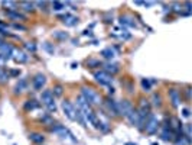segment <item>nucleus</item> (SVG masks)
Returning a JSON list of instances; mask_svg holds the SVG:
<instances>
[{"mask_svg":"<svg viewBox=\"0 0 192 145\" xmlns=\"http://www.w3.org/2000/svg\"><path fill=\"white\" fill-rule=\"evenodd\" d=\"M81 96L84 97V100L88 103L90 106L91 105H100L101 103V97H100V94L94 89H91V87H82L81 89Z\"/></svg>","mask_w":192,"mask_h":145,"instance_id":"obj_1","label":"nucleus"},{"mask_svg":"<svg viewBox=\"0 0 192 145\" xmlns=\"http://www.w3.org/2000/svg\"><path fill=\"white\" fill-rule=\"evenodd\" d=\"M41 102L46 106L48 112H56V105H55V99H54V94H52V90H43L42 94H41Z\"/></svg>","mask_w":192,"mask_h":145,"instance_id":"obj_2","label":"nucleus"},{"mask_svg":"<svg viewBox=\"0 0 192 145\" xmlns=\"http://www.w3.org/2000/svg\"><path fill=\"white\" fill-rule=\"evenodd\" d=\"M145 128H146V132L149 134V135H155L158 129H159V119L156 118L155 115H152L150 113L149 118H147V121L145 123Z\"/></svg>","mask_w":192,"mask_h":145,"instance_id":"obj_3","label":"nucleus"},{"mask_svg":"<svg viewBox=\"0 0 192 145\" xmlns=\"http://www.w3.org/2000/svg\"><path fill=\"white\" fill-rule=\"evenodd\" d=\"M94 77H95V80H97L101 86H110L113 83V77L106 71H95L94 72Z\"/></svg>","mask_w":192,"mask_h":145,"instance_id":"obj_4","label":"nucleus"},{"mask_svg":"<svg viewBox=\"0 0 192 145\" xmlns=\"http://www.w3.org/2000/svg\"><path fill=\"white\" fill-rule=\"evenodd\" d=\"M117 109H118V115L126 118L134 107H133V105L129 100H122V102H117Z\"/></svg>","mask_w":192,"mask_h":145,"instance_id":"obj_5","label":"nucleus"},{"mask_svg":"<svg viewBox=\"0 0 192 145\" xmlns=\"http://www.w3.org/2000/svg\"><path fill=\"white\" fill-rule=\"evenodd\" d=\"M51 130H52V132H55V134H58V135H61L62 138H66V136H70V138H71L72 141H74V142L77 141L75 138H72L74 135H72V134H71L70 130L66 129V128H65L64 125H59V123H56V125L51 126Z\"/></svg>","mask_w":192,"mask_h":145,"instance_id":"obj_6","label":"nucleus"},{"mask_svg":"<svg viewBox=\"0 0 192 145\" xmlns=\"http://www.w3.org/2000/svg\"><path fill=\"white\" fill-rule=\"evenodd\" d=\"M46 84V77L43 76V74H36L35 77H33V80H32V86H33V89L36 90V92H41L43 89V86Z\"/></svg>","mask_w":192,"mask_h":145,"instance_id":"obj_7","label":"nucleus"},{"mask_svg":"<svg viewBox=\"0 0 192 145\" xmlns=\"http://www.w3.org/2000/svg\"><path fill=\"white\" fill-rule=\"evenodd\" d=\"M62 110L65 113V116L71 121H75V107L71 105V102L64 100L62 102Z\"/></svg>","mask_w":192,"mask_h":145,"instance_id":"obj_8","label":"nucleus"},{"mask_svg":"<svg viewBox=\"0 0 192 145\" xmlns=\"http://www.w3.org/2000/svg\"><path fill=\"white\" fill-rule=\"evenodd\" d=\"M168 94H169V99L172 102V106L174 107H179L181 105V94L176 89H169L168 90Z\"/></svg>","mask_w":192,"mask_h":145,"instance_id":"obj_9","label":"nucleus"},{"mask_svg":"<svg viewBox=\"0 0 192 145\" xmlns=\"http://www.w3.org/2000/svg\"><path fill=\"white\" fill-rule=\"evenodd\" d=\"M13 47L12 45H9V44H3L2 47H0V55L5 58V60H9L10 57H12V54H13Z\"/></svg>","mask_w":192,"mask_h":145,"instance_id":"obj_10","label":"nucleus"},{"mask_svg":"<svg viewBox=\"0 0 192 145\" xmlns=\"http://www.w3.org/2000/svg\"><path fill=\"white\" fill-rule=\"evenodd\" d=\"M126 118H127V121L130 122L133 126H137V128L140 126V118H139V113H137L136 109H133V110H131L130 113L126 116Z\"/></svg>","mask_w":192,"mask_h":145,"instance_id":"obj_11","label":"nucleus"},{"mask_svg":"<svg viewBox=\"0 0 192 145\" xmlns=\"http://www.w3.org/2000/svg\"><path fill=\"white\" fill-rule=\"evenodd\" d=\"M120 25H123V26H129V28H136L137 26L136 20L133 19L131 16H129V14H123V16H120Z\"/></svg>","mask_w":192,"mask_h":145,"instance_id":"obj_12","label":"nucleus"},{"mask_svg":"<svg viewBox=\"0 0 192 145\" xmlns=\"http://www.w3.org/2000/svg\"><path fill=\"white\" fill-rule=\"evenodd\" d=\"M106 107H107V110L110 115L113 116H118V109H117V102L111 100V99H107L106 100Z\"/></svg>","mask_w":192,"mask_h":145,"instance_id":"obj_13","label":"nucleus"},{"mask_svg":"<svg viewBox=\"0 0 192 145\" xmlns=\"http://www.w3.org/2000/svg\"><path fill=\"white\" fill-rule=\"evenodd\" d=\"M13 58H14V61L19 64H23L28 61V55L23 52V51H19V49H13Z\"/></svg>","mask_w":192,"mask_h":145,"instance_id":"obj_14","label":"nucleus"},{"mask_svg":"<svg viewBox=\"0 0 192 145\" xmlns=\"http://www.w3.org/2000/svg\"><path fill=\"white\" fill-rule=\"evenodd\" d=\"M29 139H30V142H33V144L41 145L45 142V136H43L42 134H39V132H30V134H29Z\"/></svg>","mask_w":192,"mask_h":145,"instance_id":"obj_15","label":"nucleus"},{"mask_svg":"<svg viewBox=\"0 0 192 145\" xmlns=\"http://www.w3.org/2000/svg\"><path fill=\"white\" fill-rule=\"evenodd\" d=\"M6 14H7V18H10V19H13V20H25V16L22 13H19L16 9L6 10Z\"/></svg>","mask_w":192,"mask_h":145,"instance_id":"obj_16","label":"nucleus"},{"mask_svg":"<svg viewBox=\"0 0 192 145\" xmlns=\"http://www.w3.org/2000/svg\"><path fill=\"white\" fill-rule=\"evenodd\" d=\"M26 87H28V80H26V78H20L18 81V84H16V87H14V93H16V94H20L22 92L26 90Z\"/></svg>","mask_w":192,"mask_h":145,"instance_id":"obj_17","label":"nucleus"},{"mask_svg":"<svg viewBox=\"0 0 192 145\" xmlns=\"http://www.w3.org/2000/svg\"><path fill=\"white\" fill-rule=\"evenodd\" d=\"M62 22L66 25V26H75L78 23V19L75 16H71V14H65V16H61Z\"/></svg>","mask_w":192,"mask_h":145,"instance_id":"obj_18","label":"nucleus"},{"mask_svg":"<svg viewBox=\"0 0 192 145\" xmlns=\"http://www.w3.org/2000/svg\"><path fill=\"white\" fill-rule=\"evenodd\" d=\"M101 55L108 58V60H111V58L116 57V52H114V49H113L111 47H108V48H104L103 51H101Z\"/></svg>","mask_w":192,"mask_h":145,"instance_id":"obj_19","label":"nucleus"},{"mask_svg":"<svg viewBox=\"0 0 192 145\" xmlns=\"http://www.w3.org/2000/svg\"><path fill=\"white\" fill-rule=\"evenodd\" d=\"M106 72H111V74H114V72L118 71V64L116 63H108L106 64V70H104Z\"/></svg>","mask_w":192,"mask_h":145,"instance_id":"obj_20","label":"nucleus"},{"mask_svg":"<svg viewBox=\"0 0 192 145\" xmlns=\"http://www.w3.org/2000/svg\"><path fill=\"white\" fill-rule=\"evenodd\" d=\"M162 139L163 141H170L172 139V132L169 130V126H163V129H162Z\"/></svg>","mask_w":192,"mask_h":145,"instance_id":"obj_21","label":"nucleus"},{"mask_svg":"<svg viewBox=\"0 0 192 145\" xmlns=\"http://www.w3.org/2000/svg\"><path fill=\"white\" fill-rule=\"evenodd\" d=\"M20 7L23 10H26V12H33L35 10V3H32V2H22Z\"/></svg>","mask_w":192,"mask_h":145,"instance_id":"obj_22","label":"nucleus"},{"mask_svg":"<svg viewBox=\"0 0 192 145\" xmlns=\"http://www.w3.org/2000/svg\"><path fill=\"white\" fill-rule=\"evenodd\" d=\"M36 107H39V103H38L36 100H28L26 103H25V109L26 110H33V109H36Z\"/></svg>","mask_w":192,"mask_h":145,"instance_id":"obj_23","label":"nucleus"},{"mask_svg":"<svg viewBox=\"0 0 192 145\" xmlns=\"http://www.w3.org/2000/svg\"><path fill=\"white\" fill-rule=\"evenodd\" d=\"M66 3H64V2H52V9L56 10V12H59V10H64L65 9Z\"/></svg>","mask_w":192,"mask_h":145,"instance_id":"obj_24","label":"nucleus"},{"mask_svg":"<svg viewBox=\"0 0 192 145\" xmlns=\"http://www.w3.org/2000/svg\"><path fill=\"white\" fill-rule=\"evenodd\" d=\"M54 92H52V94H54V97H59V96H62V93H64V89H62V86L61 84H56L54 89H52Z\"/></svg>","mask_w":192,"mask_h":145,"instance_id":"obj_25","label":"nucleus"},{"mask_svg":"<svg viewBox=\"0 0 192 145\" xmlns=\"http://www.w3.org/2000/svg\"><path fill=\"white\" fill-rule=\"evenodd\" d=\"M7 80H9V74H7L3 68H0V84L7 83Z\"/></svg>","mask_w":192,"mask_h":145,"instance_id":"obj_26","label":"nucleus"},{"mask_svg":"<svg viewBox=\"0 0 192 145\" xmlns=\"http://www.w3.org/2000/svg\"><path fill=\"white\" fill-rule=\"evenodd\" d=\"M152 100H153V106H162V97H160V94H158V93H155L153 96H152Z\"/></svg>","mask_w":192,"mask_h":145,"instance_id":"obj_27","label":"nucleus"},{"mask_svg":"<svg viewBox=\"0 0 192 145\" xmlns=\"http://www.w3.org/2000/svg\"><path fill=\"white\" fill-rule=\"evenodd\" d=\"M140 109H142V110H146V112H150L149 100H146V99H140Z\"/></svg>","mask_w":192,"mask_h":145,"instance_id":"obj_28","label":"nucleus"},{"mask_svg":"<svg viewBox=\"0 0 192 145\" xmlns=\"http://www.w3.org/2000/svg\"><path fill=\"white\" fill-rule=\"evenodd\" d=\"M87 67H90V68L101 67V63H100L98 60H94V58H91V60H88V61H87Z\"/></svg>","mask_w":192,"mask_h":145,"instance_id":"obj_29","label":"nucleus"},{"mask_svg":"<svg viewBox=\"0 0 192 145\" xmlns=\"http://www.w3.org/2000/svg\"><path fill=\"white\" fill-rule=\"evenodd\" d=\"M142 87H143L145 92H150V89H152V83H150V80L143 78V80H142Z\"/></svg>","mask_w":192,"mask_h":145,"instance_id":"obj_30","label":"nucleus"},{"mask_svg":"<svg viewBox=\"0 0 192 145\" xmlns=\"http://www.w3.org/2000/svg\"><path fill=\"white\" fill-rule=\"evenodd\" d=\"M54 36L58 39H66L68 38V34H65V32H61V31H58V32H54Z\"/></svg>","mask_w":192,"mask_h":145,"instance_id":"obj_31","label":"nucleus"},{"mask_svg":"<svg viewBox=\"0 0 192 145\" xmlns=\"http://www.w3.org/2000/svg\"><path fill=\"white\" fill-rule=\"evenodd\" d=\"M25 48L28 49V51H32V52H35V51H36V45H35L33 42H26V44H25Z\"/></svg>","mask_w":192,"mask_h":145,"instance_id":"obj_32","label":"nucleus"},{"mask_svg":"<svg viewBox=\"0 0 192 145\" xmlns=\"http://www.w3.org/2000/svg\"><path fill=\"white\" fill-rule=\"evenodd\" d=\"M43 47H45V49H46V51H48L49 54H54V52H55V48H54V47H51L49 44H45Z\"/></svg>","mask_w":192,"mask_h":145,"instance_id":"obj_33","label":"nucleus"},{"mask_svg":"<svg viewBox=\"0 0 192 145\" xmlns=\"http://www.w3.org/2000/svg\"><path fill=\"white\" fill-rule=\"evenodd\" d=\"M2 5L5 6V7H13V9H14V6H16V3H14V2H3Z\"/></svg>","mask_w":192,"mask_h":145,"instance_id":"obj_34","label":"nucleus"},{"mask_svg":"<svg viewBox=\"0 0 192 145\" xmlns=\"http://www.w3.org/2000/svg\"><path fill=\"white\" fill-rule=\"evenodd\" d=\"M7 34V28H6V25L0 23V35H6Z\"/></svg>","mask_w":192,"mask_h":145,"instance_id":"obj_35","label":"nucleus"},{"mask_svg":"<svg viewBox=\"0 0 192 145\" xmlns=\"http://www.w3.org/2000/svg\"><path fill=\"white\" fill-rule=\"evenodd\" d=\"M13 28L14 29H19V31H26V28H25V26H22V25H19V23H14Z\"/></svg>","mask_w":192,"mask_h":145,"instance_id":"obj_36","label":"nucleus"},{"mask_svg":"<svg viewBox=\"0 0 192 145\" xmlns=\"http://www.w3.org/2000/svg\"><path fill=\"white\" fill-rule=\"evenodd\" d=\"M182 115H183V118H189V109H183Z\"/></svg>","mask_w":192,"mask_h":145,"instance_id":"obj_37","label":"nucleus"},{"mask_svg":"<svg viewBox=\"0 0 192 145\" xmlns=\"http://www.w3.org/2000/svg\"><path fill=\"white\" fill-rule=\"evenodd\" d=\"M20 74V71H18V70H12L10 71V76H19Z\"/></svg>","mask_w":192,"mask_h":145,"instance_id":"obj_38","label":"nucleus"},{"mask_svg":"<svg viewBox=\"0 0 192 145\" xmlns=\"http://www.w3.org/2000/svg\"><path fill=\"white\" fill-rule=\"evenodd\" d=\"M153 5H155L153 2H147V3L145 2V3H143V6H146V7H150V6H153Z\"/></svg>","mask_w":192,"mask_h":145,"instance_id":"obj_39","label":"nucleus"},{"mask_svg":"<svg viewBox=\"0 0 192 145\" xmlns=\"http://www.w3.org/2000/svg\"><path fill=\"white\" fill-rule=\"evenodd\" d=\"M5 61H6V60L2 57V55H0V65H3V64H5Z\"/></svg>","mask_w":192,"mask_h":145,"instance_id":"obj_40","label":"nucleus"},{"mask_svg":"<svg viewBox=\"0 0 192 145\" xmlns=\"http://www.w3.org/2000/svg\"><path fill=\"white\" fill-rule=\"evenodd\" d=\"M3 44H5V41H3V36H2V35H0V47H2V45H3Z\"/></svg>","mask_w":192,"mask_h":145,"instance_id":"obj_41","label":"nucleus"}]
</instances>
